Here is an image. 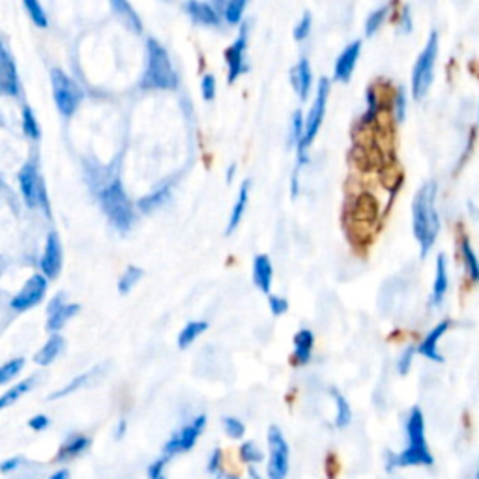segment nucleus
I'll use <instances>...</instances> for the list:
<instances>
[{"instance_id":"nucleus-15","label":"nucleus","mask_w":479,"mask_h":479,"mask_svg":"<svg viewBox=\"0 0 479 479\" xmlns=\"http://www.w3.org/2000/svg\"><path fill=\"white\" fill-rule=\"evenodd\" d=\"M62 243H60V238H58L57 232H49L47 234L46 249H43V255H41L40 260V274L47 277V279H55V277L60 274L62 270Z\"/></svg>"},{"instance_id":"nucleus-42","label":"nucleus","mask_w":479,"mask_h":479,"mask_svg":"<svg viewBox=\"0 0 479 479\" xmlns=\"http://www.w3.org/2000/svg\"><path fill=\"white\" fill-rule=\"evenodd\" d=\"M23 4L25 8H27V13H29L30 19H32V23H34L36 27H40V29H47L49 19H47L46 10H43V6H41L40 2H38V0H25Z\"/></svg>"},{"instance_id":"nucleus-46","label":"nucleus","mask_w":479,"mask_h":479,"mask_svg":"<svg viewBox=\"0 0 479 479\" xmlns=\"http://www.w3.org/2000/svg\"><path fill=\"white\" fill-rule=\"evenodd\" d=\"M311 30H313V15H311L309 12H305L302 18H299V21L296 23V27H294L292 34H294V40L296 41H304L309 38Z\"/></svg>"},{"instance_id":"nucleus-17","label":"nucleus","mask_w":479,"mask_h":479,"mask_svg":"<svg viewBox=\"0 0 479 479\" xmlns=\"http://www.w3.org/2000/svg\"><path fill=\"white\" fill-rule=\"evenodd\" d=\"M450 266H447V259L444 253H440L434 262V279L433 287H431V296H429V304L434 309L442 307L445 302L447 290H450Z\"/></svg>"},{"instance_id":"nucleus-16","label":"nucleus","mask_w":479,"mask_h":479,"mask_svg":"<svg viewBox=\"0 0 479 479\" xmlns=\"http://www.w3.org/2000/svg\"><path fill=\"white\" fill-rule=\"evenodd\" d=\"M361 46H363L361 40H352L349 46H344V49L339 53V57L335 58V64H333V79L349 83L361 57Z\"/></svg>"},{"instance_id":"nucleus-24","label":"nucleus","mask_w":479,"mask_h":479,"mask_svg":"<svg viewBox=\"0 0 479 479\" xmlns=\"http://www.w3.org/2000/svg\"><path fill=\"white\" fill-rule=\"evenodd\" d=\"M90 444H92V440L88 438L86 434L74 433L72 436L66 438V442H64L62 445H60V450H58V453H57V461L58 462L74 461V459L81 457L83 453H86L88 447H90Z\"/></svg>"},{"instance_id":"nucleus-29","label":"nucleus","mask_w":479,"mask_h":479,"mask_svg":"<svg viewBox=\"0 0 479 479\" xmlns=\"http://www.w3.org/2000/svg\"><path fill=\"white\" fill-rule=\"evenodd\" d=\"M111 8H113L114 13L119 15L120 21H122L128 29L137 32V34L141 32L142 21L141 18L137 15V12L133 10V6H131L130 2H126V0H113V2H111Z\"/></svg>"},{"instance_id":"nucleus-14","label":"nucleus","mask_w":479,"mask_h":479,"mask_svg":"<svg viewBox=\"0 0 479 479\" xmlns=\"http://www.w3.org/2000/svg\"><path fill=\"white\" fill-rule=\"evenodd\" d=\"M79 309L81 307L77 304H68L64 299V294H57L47 307V330L51 333H58L79 313Z\"/></svg>"},{"instance_id":"nucleus-2","label":"nucleus","mask_w":479,"mask_h":479,"mask_svg":"<svg viewBox=\"0 0 479 479\" xmlns=\"http://www.w3.org/2000/svg\"><path fill=\"white\" fill-rule=\"evenodd\" d=\"M406 438L408 445L400 453H391L388 457L389 472L395 468H408V466H433L434 457L429 450L427 434H425V417L419 406H414L408 412L406 417Z\"/></svg>"},{"instance_id":"nucleus-4","label":"nucleus","mask_w":479,"mask_h":479,"mask_svg":"<svg viewBox=\"0 0 479 479\" xmlns=\"http://www.w3.org/2000/svg\"><path fill=\"white\" fill-rule=\"evenodd\" d=\"M440 38L438 32L433 30L427 38V43L417 55L416 62L412 66L410 75V94L414 100H423L431 90L434 81V68H436V58H438Z\"/></svg>"},{"instance_id":"nucleus-27","label":"nucleus","mask_w":479,"mask_h":479,"mask_svg":"<svg viewBox=\"0 0 479 479\" xmlns=\"http://www.w3.org/2000/svg\"><path fill=\"white\" fill-rule=\"evenodd\" d=\"M397 6H399V4H395V2H391V4H380V6L375 8L372 12H369V15L365 18V23H363L365 36L377 34Z\"/></svg>"},{"instance_id":"nucleus-20","label":"nucleus","mask_w":479,"mask_h":479,"mask_svg":"<svg viewBox=\"0 0 479 479\" xmlns=\"http://www.w3.org/2000/svg\"><path fill=\"white\" fill-rule=\"evenodd\" d=\"M290 81L298 97L302 102H305L309 97L311 90H313V69L307 58H299L298 64L294 66L290 72Z\"/></svg>"},{"instance_id":"nucleus-30","label":"nucleus","mask_w":479,"mask_h":479,"mask_svg":"<svg viewBox=\"0 0 479 479\" xmlns=\"http://www.w3.org/2000/svg\"><path fill=\"white\" fill-rule=\"evenodd\" d=\"M169 197H170V187L161 186V187H158V189H154V191L148 193V195H144V197L137 203V208L141 210L142 214H152L154 210L161 208V206L169 201Z\"/></svg>"},{"instance_id":"nucleus-6","label":"nucleus","mask_w":479,"mask_h":479,"mask_svg":"<svg viewBox=\"0 0 479 479\" xmlns=\"http://www.w3.org/2000/svg\"><path fill=\"white\" fill-rule=\"evenodd\" d=\"M328 97H330V79L322 77L316 85L315 100L311 103L309 111L305 114V131L304 139L298 144V165H296V170L299 173V169L307 163V150L315 141V137L318 135V130H321L322 122H324V116H326V107H328Z\"/></svg>"},{"instance_id":"nucleus-22","label":"nucleus","mask_w":479,"mask_h":479,"mask_svg":"<svg viewBox=\"0 0 479 479\" xmlns=\"http://www.w3.org/2000/svg\"><path fill=\"white\" fill-rule=\"evenodd\" d=\"M459 257H461L462 270H464L468 283L470 285H479V259L472 242L466 236H462L459 240Z\"/></svg>"},{"instance_id":"nucleus-50","label":"nucleus","mask_w":479,"mask_h":479,"mask_svg":"<svg viewBox=\"0 0 479 479\" xmlns=\"http://www.w3.org/2000/svg\"><path fill=\"white\" fill-rule=\"evenodd\" d=\"M23 457H10L6 461L0 462V473L18 472L19 466H23Z\"/></svg>"},{"instance_id":"nucleus-58","label":"nucleus","mask_w":479,"mask_h":479,"mask_svg":"<svg viewBox=\"0 0 479 479\" xmlns=\"http://www.w3.org/2000/svg\"><path fill=\"white\" fill-rule=\"evenodd\" d=\"M473 479H479V466H478V470H475V478Z\"/></svg>"},{"instance_id":"nucleus-49","label":"nucleus","mask_w":479,"mask_h":479,"mask_svg":"<svg viewBox=\"0 0 479 479\" xmlns=\"http://www.w3.org/2000/svg\"><path fill=\"white\" fill-rule=\"evenodd\" d=\"M268 307H270L271 315L281 316L288 311V299L283 298V296H277V294H270L268 296Z\"/></svg>"},{"instance_id":"nucleus-43","label":"nucleus","mask_w":479,"mask_h":479,"mask_svg":"<svg viewBox=\"0 0 479 479\" xmlns=\"http://www.w3.org/2000/svg\"><path fill=\"white\" fill-rule=\"evenodd\" d=\"M221 427H223L227 436L232 440H242L243 434H245V425L234 416H223V419H221Z\"/></svg>"},{"instance_id":"nucleus-38","label":"nucleus","mask_w":479,"mask_h":479,"mask_svg":"<svg viewBox=\"0 0 479 479\" xmlns=\"http://www.w3.org/2000/svg\"><path fill=\"white\" fill-rule=\"evenodd\" d=\"M240 459H242L248 466H255L259 462L264 461V453L260 451V447L255 444L253 440H248L240 445Z\"/></svg>"},{"instance_id":"nucleus-54","label":"nucleus","mask_w":479,"mask_h":479,"mask_svg":"<svg viewBox=\"0 0 479 479\" xmlns=\"http://www.w3.org/2000/svg\"><path fill=\"white\" fill-rule=\"evenodd\" d=\"M234 173H236V165L234 163L229 165V169H227V182H232V176H234Z\"/></svg>"},{"instance_id":"nucleus-5","label":"nucleus","mask_w":479,"mask_h":479,"mask_svg":"<svg viewBox=\"0 0 479 479\" xmlns=\"http://www.w3.org/2000/svg\"><path fill=\"white\" fill-rule=\"evenodd\" d=\"M100 204L103 212L111 221V225L119 231H130L135 221V210L133 204L126 195V189L120 180H113L100 191Z\"/></svg>"},{"instance_id":"nucleus-34","label":"nucleus","mask_w":479,"mask_h":479,"mask_svg":"<svg viewBox=\"0 0 479 479\" xmlns=\"http://www.w3.org/2000/svg\"><path fill=\"white\" fill-rule=\"evenodd\" d=\"M391 111H393L395 122H403L406 119V111H408V88L406 86H395L393 94H391Z\"/></svg>"},{"instance_id":"nucleus-13","label":"nucleus","mask_w":479,"mask_h":479,"mask_svg":"<svg viewBox=\"0 0 479 479\" xmlns=\"http://www.w3.org/2000/svg\"><path fill=\"white\" fill-rule=\"evenodd\" d=\"M453 322L450 318H444L440 321L438 324H434L431 330L427 332V335L419 341V344L416 346V352L419 356H423L425 360L436 361V363H442L444 361V356L440 354V339L444 337L447 330H451Z\"/></svg>"},{"instance_id":"nucleus-8","label":"nucleus","mask_w":479,"mask_h":479,"mask_svg":"<svg viewBox=\"0 0 479 479\" xmlns=\"http://www.w3.org/2000/svg\"><path fill=\"white\" fill-rule=\"evenodd\" d=\"M206 421H208L206 414H198V416L193 417L191 421H187L186 425H182V427L170 434V438L165 442L163 450H161V455L167 457L170 461L173 457L191 451L193 447H195V444H197V440L201 438V434L204 433Z\"/></svg>"},{"instance_id":"nucleus-11","label":"nucleus","mask_w":479,"mask_h":479,"mask_svg":"<svg viewBox=\"0 0 479 479\" xmlns=\"http://www.w3.org/2000/svg\"><path fill=\"white\" fill-rule=\"evenodd\" d=\"M47 287H49V279H47L43 274H34L27 279V283L23 285V288L19 290L15 296L12 298L10 305H12L13 311H29L32 309L34 305H38L41 299L46 298Z\"/></svg>"},{"instance_id":"nucleus-48","label":"nucleus","mask_w":479,"mask_h":479,"mask_svg":"<svg viewBox=\"0 0 479 479\" xmlns=\"http://www.w3.org/2000/svg\"><path fill=\"white\" fill-rule=\"evenodd\" d=\"M201 94L206 102H212L217 94V83H215V77L212 74H206L201 79Z\"/></svg>"},{"instance_id":"nucleus-60","label":"nucleus","mask_w":479,"mask_h":479,"mask_svg":"<svg viewBox=\"0 0 479 479\" xmlns=\"http://www.w3.org/2000/svg\"><path fill=\"white\" fill-rule=\"evenodd\" d=\"M158 479H167V478H165V475H163V478H158Z\"/></svg>"},{"instance_id":"nucleus-44","label":"nucleus","mask_w":479,"mask_h":479,"mask_svg":"<svg viewBox=\"0 0 479 479\" xmlns=\"http://www.w3.org/2000/svg\"><path fill=\"white\" fill-rule=\"evenodd\" d=\"M206 472L208 475H212L214 479H223L225 478V472H223V451L220 447L212 450L208 457V462H206Z\"/></svg>"},{"instance_id":"nucleus-41","label":"nucleus","mask_w":479,"mask_h":479,"mask_svg":"<svg viewBox=\"0 0 479 479\" xmlns=\"http://www.w3.org/2000/svg\"><path fill=\"white\" fill-rule=\"evenodd\" d=\"M141 277H142V270L139 268V266H128L124 274H122V277H120L119 292L120 294L130 292L131 288L135 287L137 283L141 281Z\"/></svg>"},{"instance_id":"nucleus-28","label":"nucleus","mask_w":479,"mask_h":479,"mask_svg":"<svg viewBox=\"0 0 479 479\" xmlns=\"http://www.w3.org/2000/svg\"><path fill=\"white\" fill-rule=\"evenodd\" d=\"M249 186H251L249 180H245L242 186H240L236 203H234V206H232L231 210V217H229V225H227V234H231L232 231H236L238 225H240V221L243 220V214H245L249 203Z\"/></svg>"},{"instance_id":"nucleus-47","label":"nucleus","mask_w":479,"mask_h":479,"mask_svg":"<svg viewBox=\"0 0 479 479\" xmlns=\"http://www.w3.org/2000/svg\"><path fill=\"white\" fill-rule=\"evenodd\" d=\"M416 354V346H412V344L403 349V352L399 354V360H397V372H399L400 377H405V375L410 372L412 363H414V356Z\"/></svg>"},{"instance_id":"nucleus-7","label":"nucleus","mask_w":479,"mask_h":479,"mask_svg":"<svg viewBox=\"0 0 479 479\" xmlns=\"http://www.w3.org/2000/svg\"><path fill=\"white\" fill-rule=\"evenodd\" d=\"M290 470V447L277 425L268 429V479H287Z\"/></svg>"},{"instance_id":"nucleus-39","label":"nucleus","mask_w":479,"mask_h":479,"mask_svg":"<svg viewBox=\"0 0 479 479\" xmlns=\"http://www.w3.org/2000/svg\"><path fill=\"white\" fill-rule=\"evenodd\" d=\"M97 369H94V371H90V372H85V375H79L77 378H74L72 382L69 384H66L64 388H60L58 391H55V393H51L49 395V399H62V397H66V395H72V393H75L77 389H81L83 386H85L88 380H90L92 377H94V372H96Z\"/></svg>"},{"instance_id":"nucleus-45","label":"nucleus","mask_w":479,"mask_h":479,"mask_svg":"<svg viewBox=\"0 0 479 479\" xmlns=\"http://www.w3.org/2000/svg\"><path fill=\"white\" fill-rule=\"evenodd\" d=\"M395 21H397V29H399L400 34H410L412 29H414V18H412V10L408 4L399 6V12L395 15Z\"/></svg>"},{"instance_id":"nucleus-10","label":"nucleus","mask_w":479,"mask_h":479,"mask_svg":"<svg viewBox=\"0 0 479 479\" xmlns=\"http://www.w3.org/2000/svg\"><path fill=\"white\" fill-rule=\"evenodd\" d=\"M19 189L23 195L25 203L29 208H43L47 210V195L43 182L40 178V173L36 169L34 163L23 165V169L19 170Z\"/></svg>"},{"instance_id":"nucleus-21","label":"nucleus","mask_w":479,"mask_h":479,"mask_svg":"<svg viewBox=\"0 0 479 479\" xmlns=\"http://www.w3.org/2000/svg\"><path fill=\"white\" fill-rule=\"evenodd\" d=\"M384 102H386V100H384L382 90L378 88V85H371L367 88L365 111H363V114H361L360 119L361 128H371V126H375V122L380 119V114H382L384 111Z\"/></svg>"},{"instance_id":"nucleus-59","label":"nucleus","mask_w":479,"mask_h":479,"mask_svg":"<svg viewBox=\"0 0 479 479\" xmlns=\"http://www.w3.org/2000/svg\"><path fill=\"white\" fill-rule=\"evenodd\" d=\"M478 126H479V105H478Z\"/></svg>"},{"instance_id":"nucleus-33","label":"nucleus","mask_w":479,"mask_h":479,"mask_svg":"<svg viewBox=\"0 0 479 479\" xmlns=\"http://www.w3.org/2000/svg\"><path fill=\"white\" fill-rule=\"evenodd\" d=\"M206 330H208V324H206V322H203V321L187 322L186 326L180 330V335H178V346H180L182 350L187 349V346H191V344L195 343V341H197V339L206 332Z\"/></svg>"},{"instance_id":"nucleus-51","label":"nucleus","mask_w":479,"mask_h":479,"mask_svg":"<svg viewBox=\"0 0 479 479\" xmlns=\"http://www.w3.org/2000/svg\"><path fill=\"white\" fill-rule=\"evenodd\" d=\"M49 425H51V419H49L46 414H36V416H32L29 419V427L32 429V431H38V433L46 431Z\"/></svg>"},{"instance_id":"nucleus-23","label":"nucleus","mask_w":479,"mask_h":479,"mask_svg":"<svg viewBox=\"0 0 479 479\" xmlns=\"http://www.w3.org/2000/svg\"><path fill=\"white\" fill-rule=\"evenodd\" d=\"M294 350H292V361L296 365H307L313 358V349H315V333L302 328L294 335Z\"/></svg>"},{"instance_id":"nucleus-57","label":"nucleus","mask_w":479,"mask_h":479,"mask_svg":"<svg viewBox=\"0 0 479 479\" xmlns=\"http://www.w3.org/2000/svg\"><path fill=\"white\" fill-rule=\"evenodd\" d=\"M223 479H240V475H236V473H225Z\"/></svg>"},{"instance_id":"nucleus-53","label":"nucleus","mask_w":479,"mask_h":479,"mask_svg":"<svg viewBox=\"0 0 479 479\" xmlns=\"http://www.w3.org/2000/svg\"><path fill=\"white\" fill-rule=\"evenodd\" d=\"M47 479H69V470L60 468V470H57V472H53Z\"/></svg>"},{"instance_id":"nucleus-36","label":"nucleus","mask_w":479,"mask_h":479,"mask_svg":"<svg viewBox=\"0 0 479 479\" xmlns=\"http://www.w3.org/2000/svg\"><path fill=\"white\" fill-rule=\"evenodd\" d=\"M21 124H23V133L32 141H38L41 137V128L38 124V119H36L34 111L30 107L23 109V114H21Z\"/></svg>"},{"instance_id":"nucleus-3","label":"nucleus","mask_w":479,"mask_h":479,"mask_svg":"<svg viewBox=\"0 0 479 479\" xmlns=\"http://www.w3.org/2000/svg\"><path fill=\"white\" fill-rule=\"evenodd\" d=\"M178 85V77L173 68L170 57L158 40L147 41V68L142 74V90H173Z\"/></svg>"},{"instance_id":"nucleus-9","label":"nucleus","mask_w":479,"mask_h":479,"mask_svg":"<svg viewBox=\"0 0 479 479\" xmlns=\"http://www.w3.org/2000/svg\"><path fill=\"white\" fill-rule=\"evenodd\" d=\"M51 86H53V97L57 103L58 111L64 116H72V114L79 109L83 102V90L81 86L75 83L69 75H66L62 69H53L51 72Z\"/></svg>"},{"instance_id":"nucleus-55","label":"nucleus","mask_w":479,"mask_h":479,"mask_svg":"<svg viewBox=\"0 0 479 479\" xmlns=\"http://www.w3.org/2000/svg\"><path fill=\"white\" fill-rule=\"evenodd\" d=\"M249 478H251V479H262V478H260V475H259V473H257V470H255V466H249Z\"/></svg>"},{"instance_id":"nucleus-25","label":"nucleus","mask_w":479,"mask_h":479,"mask_svg":"<svg viewBox=\"0 0 479 479\" xmlns=\"http://www.w3.org/2000/svg\"><path fill=\"white\" fill-rule=\"evenodd\" d=\"M253 283L260 292L270 294L274 283V264L268 255H257L253 260Z\"/></svg>"},{"instance_id":"nucleus-19","label":"nucleus","mask_w":479,"mask_h":479,"mask_svg":"<svg viewBox=\"0 0 479 479\" xmlns=\"http://www.w3.org/2000/svg\"><path fill=\"white\" fill-rule=\"evenodd\" d=\"M184 8H186L187 15H189L195 23L203 25V27H220L221 13L214 4L191 0V2H186Z\"/></svg>"},{"instance_id":"nucleus-56","label":"nucleus","mask_w":479,"mask_h":479,"mask_svg":"<svg viewBox=\"0 0 479 479\" xmlns=\"http://www.w3.org/2000/svg\"><path fill=\"white\" fill-rule=\"evenodd\" d=\"M468 206H470V214H472V215H473V217H478V212H475V206H473V204H472V203L468 204Z\"/></svg>"},{"instance_id":"nucleus-40","label":"nucleus","mask_w":479,"mask_h":479,"mask_svg":"<svg viewBox=\"0 0 479 479\" xmlns=\"http://www.w3.org/2000/svg\"><path fill=\"white\" fill-rule=\"evenodd\" d=\"M304 131H305V114L302 111H294L292 119H290V135H288V142L292 147L298 148V144L304 139Z\"/></svg>"},{"instance_id":"nucleus-37","label":"nucleus","mask_w":479,"mask_h":479,"mask_svg":"<svg viewBox=\"0 0 479 479\" xmlns=\"http://www.w3.org/2000/svg\"><path fill=\"white\" fill-rule=\"evenodd\" d=\"M25 369V360L23 358H13V360H8L6 363L0 365V386L12 382L13 378H18L21 375V371Z\"/></svg>"},{"instance_id":"nucleus-35","label":"nucleus","mask_w":479,"mask_h":479,"mask_svg":"<svg viewBox=\"0 0 479 479\" xmlns=\"http://www.w3.org/2000/svg\"><path fill=\"white\" fill-rule=\"evenodd\" d=\"M245 8H248V2H245V0H231V2H227L225 8H223V13H221V18L225 19L229 25L242 23V18H243V12H245Z\"/></svg>"},{"instance_id":"nucleus-1","label":"nucleus","mask_w":479,"mask_h":479,"mask_svg":"<svg viewBox=\"0 0 479 479\" xmlns=\"http://www.w3.org/2000/svg\"><path fill=\"white\" fill-rule=\"evenodd\" d=\"M438 184L434 180L425 182L412 201V232L416 238L421 257H427L434 248L440 232V214L436 206Z\"/></svg>"},{"instance_id":"nucleus-18","label":"nucleus","mask_w":479,"mask_h":479,"mask_svg":"<svg viewBox=\"0 0 479 479\" xmlns=\"http://www.w3.org/2000/svg\"><path fill=\"white\" fill-rule=\"evenodd\" d=\"M21 90L19 75L12 55L8 53L4 43L0 41V94L4 96H18Z\"/></svg>"},{"instance_id":"nucleus-31","label":"nucleus","mask_w":479,"mask_h":479,"mask_svg":"<svg viewBox=\"0 0 479 479\" xmlns=\"http://www.w3.org/2000/svg\"><path fill=\"white\" fill-rule=\"evenodd\" d=\"M36 384V378L30 377V378H25V380H21V382H18L15 386H12V388H8L4 393L0 395V410H4V408H8V406L15 405L23 395H27L30 391V389L34 388Z\"/></svg>"},{"instance_id":"nucleus-26","label":"nucleus","mask_w":479,"mask_h":479,"mask_svg":"<svg viewBox=\"0 0 479 479\" xmlns=\"http://www.w3.org/2000/svg\"><path fill=\"white\" fill-rule=\"evenodd\" d=\"M64 350V337L58 333H51V337L47 339V343L41 346L34 356V361L38 365L47 367L51 365L53 361L57 360L58 356L62 354Z\"/></svg>"},{"instance_id":"nucleus-12","label":"nucleus","mask_w":479,"mask_h":479,"mask_svg":"<svg viewBox=\"0 0 479 479\" xmlns=\"http://www.w3.org/2000/svg\"><path fill=\"white\" fill-rule=\"evenodd\" d=\"M245 51H248V25H242L240 34L225 53L227 81L229 83H234L240 75L249 69L248 64H245Z\"/></svg>"},{"instance_id":"nucleus-52","label":"nucleus","mask_w":479,"mask_h":479,"mask_svg":"<svg viewBox=\"0 0 479 479\" xmlns=\"http://www.w3.org/2000/svg\"><path fill=\"white\" fill-rule=\"evenodd\" d=\"M126 431H128V421H126V419H120V421L116 423V427H114V438L116 440L124 438Z\"/></svg>"},{"instance_id":"nucleus-32","label":"nucleus","mask_w":479,"mask_h":479,"mask_svg":"<svg viewBox=\"0 0 479 479\" xmlns=\"http://www.w3.org/2000/svg\"><path fill=\"white\" fill-rule=\"evenodd\" d=\"M332 397L335 400V427L346 429L352 421V408H350L349 400L335 388H332Z\"/></svg>"}]
</instances>
